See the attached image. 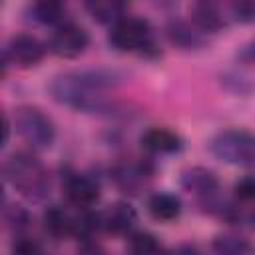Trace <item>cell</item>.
I'll return each instance as SVG.
<instances>
[{
    "instance_id": "6da1fadb",
    "label": "cell",
    "mask_w": 255,
    "mask_h": 255,
    "mask_svg": "<svg viewBox=\"0 0 255 255\" xmlns=\"http://www.w3.org/2000/svg\"><path fill=\"white\" fill-rule=\"evenodd\" d=\"M118 84V76L108 70H72L52 78L48 90L54 102L82 114H110L114 102L108 92Z\"/></svg>"
},
{
    "instance_id": "7a4b0ae2",
    "label": "cell",
    "mask_w": 255,
    "mask_h": 255,
    "mask_svg": "<svg viewBox=\"0 0 255 255\" xmlns=\"http://www.w3.org/2000/svg\"><path fill=\"white\" fill-rule=\"evenodd\" d=\"M4 179L6 183L20 193L24 199L40 203L52 191V177L32 151H14L4 161Z\"/></svg>"
},
{
    "instance_id": "3957f363",
    "label": "cell",
    "mask_w": 255,
    "mask_h": 255,
    "mask_svg": "<svg viewBox=\"0 0 255 255\" xmlns=\"http://www.w3.org/2000/svg\"><path fill=\"white\" fill-rule=\"evenodd\" d=\"M209 149L219 161L227 165L255 169V133L249 129H223L213 135Z\"/></svg>"
},
{
    "instance_id": "277c9868",
    "label": "cell",
    "mask_w": 255,
    "mask_h": 255,
    "mask_svg": "<svg viewBox=\"0 0 255 255\" xmlns=\"http://www.w3.org/2000/svg\"><path fill=\"white\" fill-rule=\"evenodd\" d=\"M14 128L22 141L32 151L50 149L56 139V126L52 118L36 106H20L14 114Z\"/></svg>"
},
{
    "instance_id": "5b68a950",
    "label": "cell",
    "mask_w": 255,
    "mask_h": 255,
    "mask_svg": "<svg viewBox=\"0 0 255 255\" xmlns=\"http://www.w3.org/2000/svg\"><path fill=\"white\" fill-rule=\"evenodd\" d=\"M108 42L118 52H135L141 56L157 54L149 22L137 16H126L116 22L110 28Z\"/></svg>"
},
{
    "instance_id": "8992f818",
    "label": "cell",
    "mask_w": 255,
    "mask_h": 255,
    "mask_svg": "<svg viewBox=\"0 0 255 255\" xmlns=\"http://www.w3.org/2000/svg\"><path fill=\"white\" fill-rule=\"evenodd\" d=\"M48 44L38 40L32 34H16L8 40L2 52V62H4V74L8 66H14L18 70H30L38 66L44 56H46Z\"/></svg>"
},
{
    "instance_id": "52a82bcc",
    "label": "cell",
    "mask_w": 255,
    "mask_h": 255,
    "mask_svg": "<svg viewBox=\"0 0 255 255\" xmlns=\"http://www.w3.org/2000/svg\"><path fill=\"white\" fill-rule=\"evenodd\" d=\"M88 46H90V34L86 32V28L70 20L54 28V32L48 38V50L64 60H74L82 56Z\"/></svg>"
},
{
    "instance_id": "ba28073f",
    "label": "cell",
    "mask_w": 255,
    "mask_h": 255,
    "mask_svg": "<svg viewBox=\"0 0 255 255\" xmlns=\"http://www.w3.org/2000/svg\"><path fill=\"white\" fill-rule=\"evenodd\" d=\"M62 187L68 201L78 209H90L100 197V183L80 171H66L62 177Z\"/></svg>"
},
{
    "instance_id": "9c48e42d",
    "label": "cell",
    "mask_w": 255,
    "mask_h": 255,
    "mask_svg": "<svg viewBox=\"0 0 255 255\" xmlns=\"http://www.w3.org/2000/svg\"><path fill=\"white\" fill-rule=\"evenodd\" d=\"M151 177V169L139 161H120L112 167V179L116 185L129 195H139Z\"/></svg>"
},
{
    "instance_id": "30bf717a",
    "label": "cell",
    "mask_w": 255,
    "mask_h": 255,
    "mask_svg": "<svg viewBox=\"0 0 255 255\" xmlns=\"http://www.w3.org/2000/svg\"><path fill=\"white\" fill-rule=\"evenodd\" d=\"M181 187L189 193H193L195 197H199V201H205L213 195L219 193V179L217 175L201 165H193L181 171Z\"/></svg>"
},
{
    "instance_id": "8fae6325",
    "label": "cell",
    "mask_w": 255,
    "mask_h": 255,
    "mask_svg": "<svg viewBox=\"0 0 255 255\" xmlns=\"http://www.w3.org/2000/svg\"><path fill=\"white\" fill-rule=\"evenodd\" d=\"M102 229L114 235H131L137 223V213L128 201H116L102 213Z\"/></svg>"
},
{
    "instance_id": "7c38bea8",
    "label": "cell",
    "mask_w": 255,
    "mask_h": 255,
    "mask_svg": "<svg viewBox=\"0 0 255 255\" xmlns=\"http://www.w3.org/2000/svg\"><path fill=\"white\" fill-rule=\"evenodd\" d=\"M191 22L207 36V34L221 32L231 20H229L227 6H221L215 2H197L191 8Z\"/></svg>"
},
{
    "instance_id": "4fadbf2b",
    "label": "cell",
    "mask_w": 255,
    "mask_h": 255,
    "mask_svg": "<svg viewBox=\"0 0 255 255\" xmlns=\"http://www.w3.org/2000/svg\"><path fill=\"white\" fill-rule=\"evenodd\" d=\"M165 34L169 42L181 50H199L207 44V36L191 20H181V18L169 20Z\"/></svg>"
},
{
    "instance_id": "5bb4252c",
    "label": "cell",
    "mask_w": 255,
    "mask_h": 255,
    "mask_svg": "<svg viewBox=\"0 0 255 255\" xmlns=\"http://www.w3.org/2000/svg\"><path fill=\"white\" fill-rule=\"evenodd\" d=\"M141 147L153 155L177 153L183 147V139L169 128H149L141 133Z\"/></svg>"
},
{
    "instance_id": "9a60e30c",
    "label": "cell",
    "mask_w": 255,
    "mask_h": 255,
    "mask_svg": "<svg viewBox=\"0 0 255 255\" xmlns=\"http://www.w3.org/2000/svg\"><path fill=\"white\" fill-rule=\"evenodd\" d=\"M42 221H44L46 233L52 235V237H56V239H64V237L74 235V229H76V215L70 213L68 209H64L62 205H50V207L44 211Z\"/></svg>"
},
{
    "instance_id": "2e32d148",
    "label": "cell",
    "mask_w": 255,
    "mask_h": 255,
    "mask_svg": "<svg viewBox=\"0 0 255 255\" xmlns=\"http://www.w3.org/2000/svg\"><path fill=\"white\" fill-rule=\"evenodd\" d=\"M28 18L42 26H54L68 22L66 20V6L56 0H40L28 6Z\"/></svg>"
},
{
    "instance_id": "e0dca14e",
    "label": "cell",
    "mask_w": 255,
    "mask_h": 255,
    "mask_svg": "<svg viewBox=\"0 0 255 255\" xmlns=\"http://www.w3.org/2000/svg\"><path fill=\"white\" fill-rule=\"evenodd\" d=\"M147 211L157 221H173L181 213V201L177 195L167 191H157L147 199Z\"/></svg>"
},
{
    "instance_id": "ac0fdd59",
    "label": "cell",
    "mask_w": 255,
    "mask_h": 255,
    "mask_svg": "<svg viewBox=\"0 0 255 255\" xmlns=\"http://www.w3.org/2000/svg\"><path fill=\"white\" fill-rule=\"evenodd\" d=\"M86 10L96 22L110 24V28L128 16V6L120 0H92L86 2Z\"/></svg>"
},
{
    "instance_id": "d6986e66",
    "label": "cell",
    "mask_w": 255,
    "mask_h": 255,
    "mask_svg": "<svg viewBox=\"0 0 255 255\" xmlns=\"http://www.w3.org/2000/svg\"><path fill=\"white\" fill-rule=\"evenodd\" d=\"M213 255H249V243L237 233H221L211 243Z\"/></svg>"
},
{
    "instance_id": "ffe728a7",
    "label": "cell",
    "mask_w": 255,
    "mask_h": 255,
    "mask_svg": "<svg viewBox=\"0 0 255 255\" xmlns=\"http://www.w3.org/2000/svg\"><path fill=\"white\" fill-rule=\"evenodd\" d=\"M128 253L129 255H159L157 237L147 231H133L128 239Z\"/></svg>"
},
{
    "instance_id": "44dd1931",
    "label": "cell",
    "mask_w": 255,
    "mask_h": 255,
    "mask_svg": "<svg viewBox=\"0 0 255 255\" xmlns=\"http://www.w3.org/2000/svg\"><path fill=\"white\" fill-rule=\"evenodd\" d=\"M229 20L239 24L255 22V2H231L227 4Z\"/></svg>"
},
{
    "instance_id": "7402d4cb",
    "label": "cell",
    "mask_w": 255,
    "mask_h": 255,
    "mask_svg": "<svg viewBox=\"0 0 255 255\" xmlns=\"http://www.w3.org/2000/svg\"><path fill=\"white\" fill-rule=\"evenodd\" d=\"M233 193L241 203H255V173L239 177L233 185Z\"/></svg>"
},
{
    "instance_id": "603a6c76",
    "label": "cell",
    "mask_w": 255,
    "mask_h": 255,
    "mask_svg": "<svg viewBox=\"0 0 255 255\" xmlns=\"http://www.w3.org/2000/svg\"><path fill=\"white\" fill-rule=\"evenodd\" d=\"M10 249H12V255H46L42 245L36 239L28 237V235H22V233L14 237Z\"/></svg>"
},
{
    "instance_id": "cb8c5ba5",
    "label": "cell",
    "mask_w": 255,
    "mask_h": 255,
    "mask_svg": "<svg viewBox=\"0 0 255 255\" xmlns=\"http://www.w3.org/2000/svg\"><path fill=\"white\" fill-rule=\"evenodd\" d=\"M6 219H8V223L16 229V235H20V233L28 227V223H30L28 211H26L24 207H20V205H16L14 209H10V211L6 213Z\"/></svg>"
},
{
    "instance_id": "d4e9b609",
    "label": "cell",
    "mask_w": 255,
    "mask_h": 255,
    "mask_svg": "<svg viewBox=\"0 0 255 255\" xmlns=\"http://www.w3.org/2000/svg\"><path fill=\"white\" fill-rule=\"evenodd\" d=\"M237 58H239V62H243V64H255V38H253L251 42H247L245 46L239 48Z\"/></svg>"
},
{
    "instance_id": "484cf974",
    "label": "cell",
    "mask_w": 255,
    "mask_h": 255,
    "mask_svg": "<svg viewBox=\"0 0 255 255\" xmlns=\"http://www.w3.org/2000/svg\"><path fill=\"white\" fill-rule=\"evenodd\" d=\"M175 255H203L197 247H191V245H183L181 249L175 251Z\"/></svg>"
},
{
    "instance_id": "4316f807",
    "label": "cell",
    "mask_w": 255,
    "mask_h": 255,
    "mask_svg": "<svg viewBox=\"0 0 255 255\" xmlns=\"http://www.w3.org/2000/svg\"><path fill=\"white\" fill-rule=\"evenodd\" d=\"M2 124H4V137H2V145H6V143H8V139H10V120H8V116H6V114H2Z\"/></svg>"
}]
</instances>
